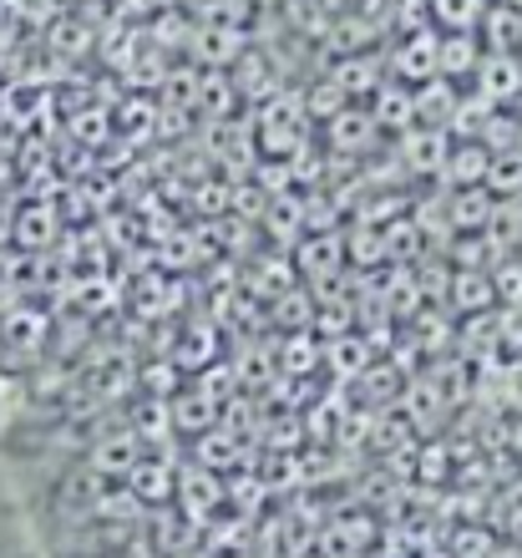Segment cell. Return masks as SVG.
<instances>
[{
    "mask_svg": "<svg viewBox=\"0 0 522 558\" xmlns=\"http://www.w3.org/2000/svg\"><path fill=\"white\" fill-rule=\"evenodd\" d=\"M214 416H218V401L208 391H189V397L173 401V426H183V432H208Z\"/></svg>",
    "mask_w": 522,
    "mask_h": 558,
    "instance_id": "14",
    "label": "cell"
},
{
    "mask_svg": "<svg viewBox=\"0 0 522 558\" xmlns=\"http://www.w3.org/2000/svg\"><path fill=\"white\" fill-rule=\"evenodd\" d=\"M137 452H143V447H137V437H112V441H102V447H97V468H102V472H132V468H137Z\"/></svg>",
    "mask_w": 522,
    "mask_h": 558,
    "instance_id": "17",
    "label": "cell"
},
{
    "mask_svg": "<svg viewBox=\"0 0 522 558\" xmlns=\"http://www.w3.org/2000/svg\"><path fill=\"white\" fill-rule=\"evenodd\" d=\"M330 366L340 371V376H365V371L376 366V361H371V345H365V340L355 336V330H350V336H335V345H330Z\"/></svg>",
    "mask_w": 522,
    "mask_h": 558,
    "instance_id": "15",
    "label": "cell"
},
{
    "mask_svg": "<svg viewBox=\"0 0 522 558\" xmlns=\"http://www.w3.org/2000/svg\"><path fill=\"white\" fill-rule=\"evenodd\" d=\"M493 158L497 153L482 143V137H457L441 183H447V189H487V178H493Z\"/></svg>",
    "mask_w": 522,
    "mask_h": 558,
    "instance_id": "5",
    "label": "cell"
},
{
    "mask_svg": "<svg viewBox=\"0 0 522 558\" xmlns=\"http://www.w3.org/2000/svg\"><path fill=\"white\" fill-rule=\"evenodd\" d=\"M477 97L493 107H508L522 97V57L518 51H487L477 66Z\"/></svg>",
    "mask_w": 522,
    "mask_h": 558,
    "instance_id": "4",
    "label": "cell"
},
{
    "mask_svg": "<svg viewBox=\"0 0 522 558\" xmlns=\"http://www.w3.org/2000/svg\"><path fill=\"white\" fill-rule=\"evenodd\" d=\"M330 82L345 87V97H376L380 92V61L376 57H345L330 66Z\"/></svg>",
    "mask_w": 522,
    "mask_h": 558,
    "instance_id": "10",
    "label": "cell"
},
{
    "mask_svg": "<svg viewBox=\"0 0 522 558\" xmlns=\"http://www.w3.org/2000/svg\"><path fill=\"white\" fill-rule=\"evenodd\" d=\"M447 305L457 315H487L497 305V279L493 269H451L447 279Z\"/></svg>",
    "mask_w": 522,
    "mask_h": 558,
    "instance_id": "7",
    "label": "cell"
},
{
    "mask_svg": "<svg viewBox=\"0 0 522 558\" xmlns=\"http://www.w3.org/2000/svg\"><path fill=\"white\" fill-rule=\"evenodd\" d=\"M487 11H493L487 0H426V15L441 31H477Z\"/></svg>",
    "mask_w": 522,
    "mask_h": 558,
    "instance_id": "11",
    "label": "cell"
},
{
    "mask_svg": "<svg viewBox=\"0 0 522 558\" xmlns=\"http://www.w3.org/2000/svg\"><path fill=\"white\" fill-rule=\"evenodd\" d=\"M391 371L396 366H371L361 376V391H365V397H376V407H380V401H391L396 391H401V376H391Z\"/></svg>",
    "mask_w": 522,
    "mask_h": 558,
    "instance_id": "18",
    "label": "cell"
},
{
    "mask_svg": "<svg viewBox=\"0 0 522 558\" xmlns=\"http://www.w3.org/2000/svg\"><path fill=\"white\" fill-rule=\"evenodd\" d=\"M380 128L376 112L371 107H340L330 122H325V143H330V153H345V158H361V153H371V147L380 143Z\"/></svg>",
    "mask_w": 522,
    "mask_h": 558,
    "instance_id": "2",
    "label": "cell"
},
{
    "mask_svg": "<svg viewBox=\"0 0 522 558\" xmlns=\"http://www.w3.org/2000/svg\"><path fill=\"white\" fill-rule=\"evenodd\" d=\"M487 46H477V31H441V76H477Z\"/></svg>",
    "mask_w": 522,
    "mask_h": 558,
    "instance_id": "9",
    "label": "cell"
},
{
    "mask_svg": "<svg viewBox=\"0 0 522 558\" xmlns=\"http://www.w3.org/2000/svg\"><path fill=\"white\" fill-rule=\"evenodd\" d=\"M493 279H497V305L522 310V254H508V259H497Z\"/></svg>",
    "mask_w": 522,
    "mask_h": 558,
    "instance_id": "16",
    "label": "cell"
},
{
    "mask_svg": "<svg viewBox=\"0 0 522 558\" xmlns=\"http://www.w3.org/2000/svg\"><path fill=\"white\" fill-rule=\"evenodd\" d=\"M482 41H487V51H518L522 46V15L512 11V5H493V11L482 15Z\"/></svg>",
    "mask_w": 522,
    "mask_h": 558,
    "instance_id": "12",
    "label": "cell"
},
{
    "mask_svg": "<svg viewBox=\"0 0 522 558\" xmlns=\"http://www.w3.org/2000/svg\"><path fill=\"white\" fill-rule=\"evenodd\" d=\"M487 189L497 198H522V143L518 147H502L493 158V178H487Z\"/></svg>",
    "mask_w": 522,
    "mask_h": 558,
    "instance_id": "13",
    "label": "cell"
},
{
    "mask_svg": "<svg viewBox=\"0 0 522 558\" xmlns=\"http://www.w3.org/2000/svg\"><path fill=\"white\" fill-rule=\"evenodd\" d=\"M391 72H396V82H406V87H421V82L441 76V36H406V41L396 46Z\"/></svg>",
    "mask_w": 522,
    "mask_h": 558,
    "instance_id": "6",
    "label": "cell"
},
{
    "mask_svg": "<svg viewBox=\"0 0 522 558\" xmlns=\"http://www.w3.org/2000/svg\"><path fill=\"white\" fill-rule=\"evenodd\" d=\"M345 265H350V244H345V234H335V229H315V234L300 239V250H294V269L309 279H335Z\"/></svg>",
    "mask_w": 522,
    "mask_h": 558,
    "instance_id": "3",
    "label": "cell"
},
{
    "mask_svg": "<svg viewBox=\"0 0 522 558\" xmlns=\"http://www.w3.org/2000/svg\"><path fill=\"white\" fill-rule=\"evenodd\" d=\"M451 133L447 128H426V122H416V128H406L401 133V162H406V173L416 178H441L451 162Z\"/></svg>",
    "mask_w": 522,
    "mask_h": 558,
    "instance_id": "1",
    "label": "cell"
},
{
    "mask_svg": "<svg viewBox=\"0 0 522 558\" xmlns=\"http://www.w3.org/2000/svg\"><path fill=\"white\" fill-rule=\"evenodd\" d=\"M371 112H376V122L386 128V133H406V128H416V87H406V82H380V92L371 97Z\"/></svg>",
    "mask_w": 522,
    "mask_h": 558,
    "instance_id": "8",
    "label": "cell"
}]
</instances>
